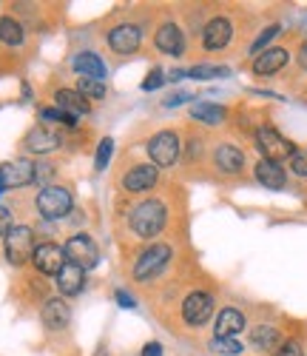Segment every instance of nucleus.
I'll list each match as a JSON object with an SVG mask.
<instances>
[{"label":"nucleus","instance_id":"nucleus-17","mask_svg":"<svg viewBox=\"0 0 307 356\" xmlns=\"http://www.w3.org/2000/svg\"><path fill=\"white\" fill-rule=\"evenodd\" d=\"M242 328H244V316L233 308H225L217 316V339H233Z\"/></svg>","mask_w":307,"mask_h":356},{"label":"nucleus","instance_id":"nucleus-11","mask_svg":"<svg viewBox=\"0 0 307 356\" xmlns=\"http://www.w3.org/2000/svg\"><path fill=\"white\" fill-rule=\"evenodd\" d=\"M140 40H142L140 29L131 26V23H122V26L111 29V35H108V46H111L114 51H119V54L137 51V49H140Z\"/></svg>","mask_w":307,"mask_h":356},{"label":"nucleus","instance_id":"nucleus-36","mask_svg":"<svg viewBox=\"0 0 307 356\" xmlns=\"http://www.w3.org/2000/svg\"><path fill=\"white\" fill-rule=\"evenodd\" d=\"M276 356H301V345L299 342H285L279 350H276Z\"/></svg>","mask_w":307,"mask_h":356},{"label":"nucleus","instance_id":"nucleus-40","mask_svg":"<svg viewBox=\"0 0 307 356\" xmlns=\"http://www.w3.org/2000/svg\"><path fill=\"white\" fill-rule=\"evenodd\" d=\"M188 97H191V95H185V92H182V95H174V97H168V100H165V106H176V103H185Z\"/></svg>","mask_w":307,"mask_h":356},{"label":"nucleus","instance_id":"nucleus-38","mask_svg":"<svg viewBox=\"0 0 307 356\" xmlns=\"http://www.w3.org/2000/svg\"><path fill=\"white\" fill-rule=\"evenodd\" d=\"M142 356H163V348H160L157 342H151V345H145V350H142Z\"/></svg>","mask_w":307,"mask_h":356},{"label":"nucleus","instance_id":"nucleus-25","mask_svg":"<svg viewBox=\"0 0 307 356\" xmlns=\"http://www.w3.org/2000/svg\"><path fill=\"white\" fill-rule=\"evenodd\" d=\"M251 342H254V348H259V350L276 348V342H279V331H276L273 325H259V328L251 334Z\"/></svg>","mask_w":307,"mask_h":356},{"label":"nucleus","instance_id":"nucleus-9","mask_svg":"<svg viewBox=\"0 0 307 356\" xmlns=\"http://www.w3.org/2000/svg\"><path fill=\"white\" fill-rule=\"evenodd\" d=\"M32 259L38 265V271L57 277L60 271H63V265H66V251L60 248V245H54V243H46V245H38L35 248V257Z\"/></svg>","mask_w":307,"mask_h":356},{"label":"nucleus","instance_id":"nucleus-14","mask_svg":"<svg viewBox=\"0 0 307 356\" xmlns=\"http://www.w3.org/2000/svg\"><path fill=\"white\" fill-rule=\"evenodd\" d=\"M83 285H85V271L80 268V265H74V262H66L63 271L57 274V288L63 291L66 296H74V293L83 291Z\"/></svg>","mask_w":307,"mask_h":356},{"label":"nucleus","instance_id":"nucleus-8","mask_svg":"<svg viewBox=\"0 0 307 356\" xmlns=\"http://www.w3.org/2000/svg\"><path fill=\"white\" fill-rule=\"evenodd\" d=\"M35 165L28 160H17V163H6L0 165V191L3 188H23L28 183H35Z\"/></svg>","mask_w":307,"mask_h":356},{"label":"nucleus","instance_id":"nucleus-21","mask_svg":"<svg viewBox=\"0 0 307 356\" xmlns=\"http://www.w3.org/2000/svg\"><path fill=\"white\" fill-rule=\"evenodd\" d=\"M256 180L265 186V188H285V171L279 163H267L262 160L256 165Z\"/></svg>","mask_w":307,"mask_h":356},{"label":"nucleus","instance_id":"nucleus-13","mask_svg":"<svg viewBox=\"0 0 307 356\" xmlns=\"http://www.w3.org/2000/svg\"><path fill=\"white\" fill-rule=\"evenodd\" d=\"M231 35H233L231 20L217 17V20H210V23L205 26L202 43H205V49H222V46H228V43H231Z\"/></svg>","mask_w":307,"mask_h":356},{"label":"nucleus","instance_id":"nucleus-15","mask_svg":"<svg viewBox=\"0 0 307 356\" xmlns=\"http://www.w3.org/2000/svg\"><path fill=\"white\" fill-rule=\"evenodd\" d=\"M57 100V108L66 111L69 117H80V114H88V100L80 95V92H72V88H60L54 95Z\"/></svg>","mask_w":307,"mask_h":356},{"label":"nucleus","instance_id":"nucleus-26","mask_svg":"<svg viewBox=\"0 0 307 356\" xmlns=\"http://www.w3.org/2000/svg\"><path fill=\"white\" fill-rule=\"evenodd\" d=\"M0 40L9 46H20L23 43V26L12 17H0Z\"/></svg>","mask_w":307,"mask_h":356},{"label":"nucleus","instance_id":"nucleus-10","mask_svg":"<svg viewBox=\"0 0 307 356\" xmlns=\"http://www.w3.org/2000/svg\"><path fill=\"white\" fill-rule=\"evenodd\" d=\"M210 314H213V300L205 291L191 293L185 300V305H182V316H185L188 325H205L210 319Z\"/></svg>","mask_w":307,"mask_h":356},{"label":"nucleus","instance_id":"nucleus-7","mask_svg":"<svg viewBox=\"0 0 307 356\" xmlns=\"http://www.w3.org/2000/svg\"><path fill=\"white\" fill-rule=\"evenodd\" d=\"M63 251H66V259H69V262H74V265H80L83 271H85V268H94V265L100 262V251H97V245L91 243L85 234L72 236Z\"/></svg>","mask_w":307,"mask_h":356},{"label":"nucleus","instance_id":"nucleus-34","mask_svg":"<svg viewBox=\"0 0 307 356\" xmlns=\"http://www.w3.org/2000/svg\"><path fill=\"white\" fill-rule=\"evenodd\" d=\"M165 83V77H163V69H154L145 80H142V88H145V92H154V88H160Z\"/></svg>","mask_w":307,"mask_h":356},{"label":"nucleus","instance_id":"nucleus-20","mask_svg":"<svg viewBox=\"0 0 307 356\" xmlns=\"http://www.w3.org/2000/svg\"><path fill=\"white\" fill-rule=\"evenodd\" d=\"M43 322L49 325L51 331H60L69 325V305L63 300H49L43 308Z\"/></svg>","mask_w":307,"mask_h":356},{"label":"nucleus","instance_id":"nucleus-28","mask_svg":"<svg viewBox=\"0 0 307 356\" xmlns=\"http://www.w3.org/2000/svg\"><path fill=\"white\" fill-rule=\"evenodd\" d=\"M225 74H231L225 66H194L188 72V77H194V80H213V77H225Z\"/></svg>","mask_w":307,"mask_h":356},{"label":"nucleus","instance_id":"nucleus-32","mask_svg":"<svg viewBox=\"0 0 307 356\" xmlns=\"http://www.w3.org/2000/svg\"><path fill=\"white\" fill-rule=\"evenodd\" d=\"M276 35H279V26H267V29H265V32H262V35H259V38L254 40L251 51H259V54H262V49H265V46H267V43H270V40H273Z\"/></svg>","mask_w":307,"mask_h":356},{"label":"nucleus","instance_id":"nucleus-16","mask_svg":"<svg viewBox=\"0 0 307 356\" xmlns=\"http://www.w3.org/2000/svg\"><path fill=\"white\" fill-rule=\"evenodd\" d=\"M157 49L165 51V54H174V57L185 51V40H182V32L174 23H165L157 32Z\"/></svg>","mask_w":307,"mask_h":356},{"label":"nucleus","instance_id":"nucleus-27","mask_svg":"<svg viewBox=\"0 0 307 356\" xmlns=\"http://www.w3.org/2000/svg\"><path fill=\"white\" fill-rule=\"evenodd\" d=\"M77 92H80L83 97H91V100H100V97H106V86H103V80H91V77H80V83H77Z\"/></svg>","mask_w":307,"mask_h":356},{"label":"nucleus","instance_id":"nucleus-37","mask_svg":"<svg viewBox=\"0 0 307 356\" xmlns=\"http://www.w3.org/2000/svg\"><path fill=\"white\" fill-rule=\"evenodd\" d=\"M117 300H119L122 308H134V305H137V302H134V296H128L126 291H117Z\"/></svg>","mask_w":307,"mask_h":356},{"label":"nucleus","instance_id":"nucleus-5","mask_svg":"<svg viewBox=\"0 0 307 356\" xmlns=\"http://www.w3.org/2000/svg\"><path fill=\"white\" fill-rule=\"evenodd\" d=\"M35 234L32 228H26V225H17L6 234V257L12 265H23L26 259H32L35 257Z\"/></svg>","mask_w":307,"mask_h":356},{"label":"nucleus","instance_id":"nucleus-22","mask_svg":"<svg viewBox=\"0 0 307 356\" xmlns=\"http://www.w3.org/2000/svg\"><path fill=\"white\" fill-rule=\"evenodd\" d=\"M213 160H217L219 171H225V174H236L242 168V163H244L242 152H239V148H233V145H219L217 154H213Z\"/></svg>","mask_w":307,"mask_h":356},{"label":"nucleus","instance_id":"nucleus-1","mask_svg":"<svg viewBox=\"0 0 307 356\" xmlns=\"http://www.w3.org/2000/svg\"><path fill=\"white\" fill-rule=\"evenodd\" d=\"M165 220H168V211L160 200H145L131 211V228L137 236H142V240L157 236L165 228Z\"/></svg>","mask_w":307,"mask_h":356},{"label":"nucleus","instance_id":"nucleus-18","mask_svg":"<svg viewBox=\"0 0 307 356\" xmlns=\"http://www.w3.org/2000/svg\"><path fill=\"white\" fill-rule=\"evenodd\" d=\"M285 63H288V51L285 49H267L254 60V72L256 74H273V72H279Z\"/></svg>","mask_w":307,"mask_h":356},{"label":"nucleus","instance_id":"nucleus-39","mask_svg":"<svg viewBox=\"0 0 307 356\" xmlns=\"http://www.w3.org/2000/svg\"><path fill=\"white\" fill-rule=\"evenodd\" d=\"M299 66L307 69V38H304V43H301V49H299Z\"/></svg>","mask_w":307,"mask_h":356},{"label":"nucleus","instance_id":"nucleus-4","mask_svg":"<svg viewBox=\"0 0 307 356\" xmlns=\"http://www.w3.org/2000/svg\"><path fill=\"white\" fill-rule=\"evenodd\" d=\"M168 259H171V248H168V245H163V243L145 248V251L140 254L137 265H134V277H137L140 282L154 280V277H157V274L165 268V265H168Z\"/></svg>","mask_w":307,"mask_h":356},{"label":"nucleus","instance_id":"nucleus-3","mask_svg":"<svg viewBox=\"0 0 307 356\" xmlns=\"http://www.w3.org/2000/svg\"><path fill=\"white\" fill-rule=\"evenodd\" d=\"M38 211L46 220H60L72 211V194L69 188H60V186H49L38 194Z\"/></svg>","mask_w":307,"mask_h":356},{"label":"nucleus","instance_id":"nucleus-2","mask_svg":"<svg viewBox=\"0 0 307 356\" xmlns=\"http://www.w3.org/2000/svg\"><path fill=\"white\" fill-rule=\"evenodd\" d=\"M256 145H259V152L265 154L267 163H282V160H288V157L296 154L293 143L285 140L276 129H267V126L256 131Z\"/></svg>","mask_w":307,"mask_h":356},{"label":"nucleus","instance_id":"nucleus-6","mask_svg":"<svg viewBox=\"0 0 307 356\" xmlns=\"http://www.w3.org/2000/svg\"><path fill=\"white\" fill-rule=\"evenodd\" d=\"M148 154L154 160V165H160V168H168L176 163L179 157V137L174 131H160V134H154L151 143H148Z\"/></svg>","mask_w":307,"mask_h":356},{"label":"nucleus","instance_id":"nucleus-12","mask_svg":"<svg viewBox=\"0 0 307 356\" xmlns=\"http://www.w3.org/2000/svg\"><path fill=\"white\" fill-rule=\"evenodd\" d=\"M157 177H160L157 165H137V168H131L126 177H122V188L134 191V194L148 191V188L157 186Z\"/></svg>","mask_w":307,"mask_h":356},{"label":"nucleus","instance_id":"nucleus-29","mask_svg":"<svg viewBox=\"0 0 307 356\" xmlns=\"http://www.w3.org/2000/svg\"><path fill=\"white\" fill-rule=\"evenodd\" d=\"M111 154H114V140H111V137L100 140V148H97V160H94V168H97V171H103V168L108 165Z\"/></svg>","mask_w":307,"mask_h":356},{"label":"nucleus","instance_id":"nucleus-35","mask_svg":"<svg viewBox=\"0 0 307 356\" xmlns=\"http://www.w3.org/2000/svg\"><path fill=\"white\" fill-rule=\"evenodd\" d=\"M9 231H12V214H9V209L0 205V236H6Z\"/></svg>","mask_w":307,"mask_h":356},{"label":"nucleus","instance_id":"nucleus-23","mask_svg":"<svg viewBox=\"0 0 307 356\" xmlns=\"http://www.w3.org/2000/svg\"><path fill=\"white\" fill-rule=\"evenodd\" d=\"M57 143H60V137H57V134H51V131H46V129H35L32 134H28V140H26L28 152H35V154L54 152Z\"/></svg>","mask_w":307,"mask_h":356},{"label":"nucleus","instance_id":"nucleus-30","mask_svg":"<svg viewBox=\"0 0 307 356\" xmlns=\"http://www.w3.org/2000/svg\"><path fill=\"white\" fill-rule=\"evenodd\" d=\"M213 350L222 356H236V353H242V345L236 339H213Z\"/></svg>","mask_w":307,"mask_h":356},{"label":"nucleus","instance_id":"nucleus-33","mask_svg":"<svg viewBox=\"0 0 307 356\" xmlns=\"http://www.w3.org/2000/svg\"><path fill=\"white\" fill-rule=\"evenodd\" d=\"M290 168H293V174L307 177V152H296V154L290 157Z\"/></svg>","mask_w":307,"mask_h":356},{"label":"nucleus","instance_id":"nucleus-24","mask_svg":"<svg viewBox=\"0 0 307 356\" xmlns=\"http://www.w3.org/2000/svg\"><path fill=\"white\" fill-rule=\"evenodd\" d=\"M191 114H194V120L208 123V126H217V123L225 120V108L222 106H213V103H197L191 108Z\"/></svg>","mask_w":307,"mask_h":356},{"label":"nucleus","instance_id":"nucleus-31","mask_svg":"<svg viewBox=\"0 0 307 356\" xmlns=\"http://www.w3.org/2000/svg\"><path fill=\"white\" fill-rule=\"evenodd\" d=\"M43 120H51V123H66V126H74V117H69L66 111H60V108H43L40 111Z\"/></svg>","mask_w":307,"mask_h":356},{"label":"nucleus","instance_id":"nucleus-19","mask_svg":"<svg viewBox=\"0 0 307 356\" xmlns=\"http://www.w3.org/2000/svg\"><path fill=\"white\" fill-rule=\"evenodd\" d=\"M74 72L80 77H91V80H103L106 77V66L97 54H91V51H83L74 57Z\"/></svg>","mask_w":307,"mask_h":356}]
</instances>
